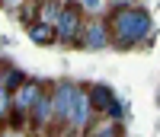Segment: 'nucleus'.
I'll return each instance as SVG.
<instances>
[{
  "label": "nucleus",
  "mask_w": 160,
  "mask_h": 137,
  "mask_svg": "<svg viewBox=\"0 0 160 137\" xmlns=\"http://www.w3.org/2000/svg\"><path fill=\"white\" fill-rule=\"evenodd\" d=\"M83 7H90V10H93V7H99V0H83Z\"/></svg>",
  "instance_id": "obj_10"
},
{
  "label": "nucleus",
  "mask_w": 160,
  "mask_h": 137,
  "mask_svg": "<svg viewBox=\"0 0 160 137\" xmlns=\"http://www.w3.org/2000/svg\"><path fill=\"white\" fill-rule=\"evenodd\" d=\"M19 3H26V0H7V7H19Z\"/></svg>",
  "instance_id": "obj_11"
},
{
  "label": "nucleus",
  "mask_w": 160,
  "mask_h": 137,
  "mask_svg": "<svg viewBox=\"0 0 160 137\" xmlns=\"http://www.w3.org/2000/svg\"><path fill=\"white\" fill-rule=\"evenodd\" d=\"M61 10H64V3H61V0H42V3H38V19L55 26V22L61 19Z\"/></svg>",
  "instance_id": "obj_8"
},
{
  "label": "nucleus",
  "mask_w": 160,
  "mask_h": 137,
  "mask_svg": "<svg viewBox=\"0 0 160 137\" xmlns=\"http://www.w3.org/2000/svg\"><path fill=\"white\" fill-rule=\"evenodd\" d=\"M83 26H87V10L77 3V0H68L61 10V19L55 22V32H58V42L64 45H80L83 38Z\"/></svg>",
  "instance_id": "obj_2"
},
{
  "label": "nucleus",
  "mask_w": 160,
  "mask_h": 137,
  "mask_svg": "<svg viewBox=\"0 0 160 137\" xmlns=\"http://www.w3.org/2000/svg\"><path fill=\"white\" fill-rule=\"evenodd\" d=\"M48 89H51V86H48ZM48 89L35 99L32 112H29V128H32L35 134H42V131H48L51 125H55V96H51Z\"/></svg>",
  "instance_id": "obj_4"
},
{
  "label": "nucleus",
  "mask_w": 160,
  "mask_h": 137,
  "mask_svg": "<svg viewBox=\"0 0 160 137\" xmlns=\"http://www.w3.org/2000/svg\"><path fill=\"white\" fill-rule=\"evenodd\" d=\"M83 48H106L112 45V29H109V16L106 19H93L87 16V26H83V38H80Z\"/></svg>",
  "instance_id": "obj_5"
},
{
  "label": "nucleus",
  "mask_w": 160,
  "mask_h": 137,
  "mask_svg": "<svg viewBox=\"0 0 160 137\" xmlns=\"http://www.w3.org/2000/svg\"><path fill=\"white\" fill-rule=\"evenodd\" d=\"M112 7H128V3H135V0H109Z\"/></svg>",
  "instance_id": "obj_9"
},
{
  "label": "nucleus",
  "mask_w": 160,
  "mask_h": 137,
  "mask_svg": "<svg viewBox=\"0 0 160 137\" xmlns=\"http://www.w3.org/2000/svg\"><path fill=\"white\" fill-rule=\"evenodd\" d=\"M90 99H93L96 115H109V118H115V121H122V118H125V108H122V102L115 99V92H112L109 86L93 83V86H90Z\"/></svg>",
  "instance_id": "obj_3"
},
{
  "label": "nucleus",
  "mask_w": 160,
  "mask_h": 137,
  "mask_svg": "<svg viewBox=\"0 0 160 137\" xmlns=\"http://www.w3.org/2000/svg\"><path fill=\"white\" fill-rule=\"evenodd\" d=\"M26 83V73L13 64H3V83H0V96H13L19 86Z\"/></svg>",
  "instance_id": "obj_6"
},
{
  "label": "nucleus",
  "mask_w": 160,
  "mask_h": 137,
  "mask_svg": "<svg viewBox=\"0 0 160 137\" xmlns=\"http://www.w3.org/2000/svg\"><path fill=\"white\" fill-rule=\"evenodd\" d=\"M109 29H112V45L115 48H138L144 38L151 35V13L135 7V3L112 7Z\"/></svg>",
  "instance_id": "obj_1"
},
{
  "label": "nucleus",
  "mask_w": 160,
  "mask_h": 137,
  "mask_svg": "<svg viewBox=\"0 0 160 137\" xmlns=\"http://www.w3.org/2000/svg\"><path fill=\"white\" fill-rule=\"evenodd\" d=\"M26 32H29V38H32V42H38V45L58 42V32H55V26H51V22H42V19L29 22V26H26Z\"/></svg>",
  "instance_id": "obj_7"
}]
</instances>
